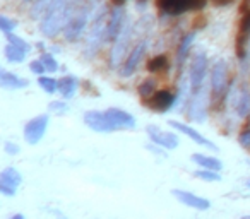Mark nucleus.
I'll return each instance as SVG.
<instances>
[{
	"mask_svg": "<svg viewBox=\"0 0 250 219\" xmlns=\"http://www.w3.org/2000/svg\"><path fill=\"white\" fill-rule=\"evenodd\" d=\"M236 113H238V117H247L249 115V110H250V93L247 89H243L242 93L238 94V98H236Z\"/></svg>",
	"mask_w": 250,
	"mask_h": 219,
	"instance_id": "nucleus-23",
	"label": "nucleus"
},
{
	"mask_svg": "<svg viewBox=\"0 0 250 219\" xmlns=\"http://www.w3.org/2000/svg\"><path fill=\"white\" fill-rule=\"evenodd\" d=\"M84 123L94 132H115V127L108 119L106 112H87L84 115Z\"/></svg>",
	"mask_w": 250,
	"mask_h": 219,
	"instance_id": "nucleus-10",
	"label": "nucleus"
},
{
	"mask_svg": "<svg viewBox=\"0 0 250 219\" xmlns=\"http://www.w3.org/2000/svg\"><path fill=\"white\" fill-rule=\"evenodd\" d=\"M38 82H40V87H42V89H45L46 93L52 94V93H55V91H57V80L52 79V77L40 76Z\"/></svg>",
	"mask_w": 250,
	"mask_h": 219,
	"instance_id": "nucleus-27",
	"label": "nucleus"
},
{
	"mask_svg": "<svg viewBox=\"0 0 250 219\" xmlns=\"http://www.w3.org/2000/svg\"><path fill=\"white\" fill-rule=\"evenodd\" d=\"M206 72H208V59H206L204 53H199L190 67V82H188L190 84V93L192 91H197L199 87H202Z\"/></svg>",
	"mask_w": 250,
	"mask_h": 219,
	"instance_id": "nucleus-11",
	"label": "nucleus"
},
{
	"mask_svg": "<svg viewBox=\"0 0 250 219\" xmlns=\"http://www.w3.org/2000/svg\"><path fill=\"white\" fill-rule=\"evenodd\" d=\"M7 40H9V43H11V45L18 46V48H22V50H26V52L29 50V45H28V43L22 41V40L19 38V36L12 35V33H7Z\"/></svg>",
	"mask_w": 250,
	"mask_h": 219,
	"instance_id": "nucleus-30",
	"label": "nucleus"
},
{
	"mask_svg": "<svg viewBox=\"0 0 250 219\" xmlns=\"http://www.w3.org/2000/svg\"><path fill=\"white\" fill-rule=\"evenodd\" d=\"M130 35H132V28H130L129 22H124L120 33L117 35L113 43V50H111V65L118 67L122 62V59L125 57V50H127V45H129Z\"/></svg>",
	"mask_w": 250,
	"mask_h": 219,
	"instance_id": "nucleus-5",
	"label": "nucleus"
},
{
	"mask_svg": "<svg viewBox=\"0 0 250 219\" xmlns=\"http://www.w3.org/2000/svg\"><path fill=\"white\" fill-rule=\"evenodd\" d=\"M249 36H250V11H247L243 14L242 21H240L238 31H236V40H235V50L238 59L245 57V46L247 41H249Z\"/></svg>",
	"mask_w": 250,
	"mask_h": 219,
	"instance_id": "nucleus-15",
	"label": "nucleus"
},
{
	"mask_svg": "<svg viewBox=\"0 0 250 219\" xmlns=\"http://www.w3.org/2000/svg\"><path fill=\"white\" fill-rule=\"evenodd\" d=\"M79 0H52L42 19V33L48 38L57 36L60 31H63L74 7Z\"/></svg>",
	"mask_w": 250,
	"mask_h": 219,
	"instance_id": "nucleus-1",
	"label": "nucleus"
},
{
	"mask_svg": "<svg viewBox=\"0 0 250 219\" xmlns=\"http://www.w3.org/2000/svg\"><path fill=\"white\" fill-rule=\"evenodd\" d=\"M5 57H7L9 62L19 63V62H22V60H24L26 50L18 48V46H14V45H11V43H9V45L5 46Z\"/></svg>",
	"mask_w": 250,
	"mask_h": 219,
	"instance_id": "nucleus-25",
	"label": "nucleus"
},
{
	"mask_svg": "<svg viewBox=\"0 0 250 219\" xmlns=\"http://www.w3.org/2000/svg\"><path fill=\"white\" fill-rule=\"evenodd\" d=\"M194 38H195L194 33H188L187 36H184V40H182L180 45H178V67L184 65L185 59H187L188 50H190L192 43H194Z\"/></svg>",
	"mask_w": 250,
	"mask_h": 219,
	"instance_id": "nucleus-24",
	"label": "nucleus"
},
{
	"mask_svg": "<svg viewBox=\"0 0 250 219\" xmlns=\"http://www.w3.org/2000/svg\"><path fill=\"white\" fill-rule=\"evenodd\" d=\"M106 115L113 123L115 130H132L136 127V119L130 113L124 112V110L110 108V110H106Z\"/></svg>",
	"mask_w": 250,
	"mask_h": 219,
	"instance_id": "nucleus-14",
	"label": "nucleus"
},
{
	"mask_svg": "<svg viewBox=\"0 0 250 219\" xmlns=\"http://www.w3.org/2000/svg\"><path fill=\"white\" fill-rule=\"evenodd\" d=\"M124 22H125L124 9H122V5H117L110 14V21H108V24H106L104 40H106V41H115V38H117V35L120 33Z\"/></svg>",
	"mask_w": 250,
	"mask_h": 219,
	"instance_id": "nucleus-16",
	"label": "nucleus"
},
{
	"mask_svg": "<svg viewBox=\"0 0 250 219\" xmlns=\"http://www.w3.org/2000/svg\"><path fill=\"white\" fill-rule=\"evenodd\" d=\"M175 103V96L171 91L163 89L158 91V93L151 94L147 98H143V104L147 106L149 110H154V112H168L171 108V104Z\"/></svg>",
	"mask_w": 250,
	"mask_h": 219,
	"instance_id": "nucleus-7",
	"label": "nucleus"
},
{
	"mask_svg": "<svg viewBox=\"0 0 250 219\" xmlns=\"http://www.w3.org/2000/svg\"><path fill=\"white\" fill-rule=\"evenodd\" d=\"M195 177L201 178V180H206V181H219V180H221V177H219V175L216 173L214 170H202V171H197V173H195Z\"/></svg>",
	"mask_w": 250,
	"mask_h": 219,
	"instance_id": "nucleus-28",
	"label": "nucleus"
},
{
	"mask_svg": "<svg viewBox=\"0 0 250 219\" xmlns=\"http://www.w3.org/2000/svg\"><path fill=\"white\" fill-rule=\"evenodd\" d=\"M77 87V79L74 76H65L60 80H57V91L62 94L63 98H72Z\"/></svg>",
	"mask_w": 250,
	"mask_h": 219,
	"instance_id": "nucleus-21",
	"label": "nucleus"
},
{
	"mask_svg": "<svg viewBox=\"0 0 250 219\" xmlns=\"http://www.w3.org/2000/svg\"><path fill=\"white\" fill-rule=\"evenodd\" d=\"M104 12H106V11H104V9H101L100 16L96 18V22H94L93 29H91L89 40H87V52H89V53L98 52L101 41H104V35H106V22H104L106 14H104Z\"/></svg>",
	"mask_w": 250,
	"mask_h": 219,
	"instance_id": "nucleus-9",
	"label": "nucleus"
},
{
	"mask_svg": "<svg viewBox=\"0 0 250 219\" xmlns=\"http://www.w3.org/2000/svg\"><path fill=\"white\" fill-rule=\"evenodd\" d=\"M14 28H16V26H14V22H12L11 19L0 14V31H4L5 35H7V33H12V29H14Z\"/></svg>",
	"mask_w": 250,
	"mask_h": 219,
	"instance_id": "nucleus-31",
	"label": "nucleus"
},
{
	"mask_svg": "<svg viewBox=\"0 0 250 219\" xmlns=\"http://www.w3.org/2000/svg\"><path fill=\"white\" fill-rule=\"evenodd\" d=\"M147 136L153 142L160 144L161 147H167V149H177L178 147V137L171 132H165L160 127L156 125H147L146 129Z\"/></svg>",
	"mask_w": 250,
	"mask_h": 219,
	"instance_id": "nucleus-12",
	"label": "nucleus"
},
{
	"mask_svg": "<svg viewBox=\"0 0 250 219\" xmlns=\"http://www.w3.org/2000/svg\"><path fill=\"white\" fill-rule=\"evenodd\" d=\"M111 4H113V5H122V4H124V0H111Z\"/></svg>",
	"mask_w": 250,
	"mask_h": 219,
	"instance_id": "nucleus-37",
	"label": "nucleus"
},
{
	"mask_svg": "<svg viewBox=\"0 0 250 219\" xmlns=\"http://www.w3.org/2000/svg\"><path fill=\"white\" fill-rule=\"evenodd\" d=\"M91 7L84 2H77V5L74 7L72 14H70L69 21H67L65 28H63V35H65L67 41H74L81 36V33L84 31L87 24V19H89Z\"/></svg>",
	"mask_w": 250,
	"mask_h": 219,
	"instance_id": "nucleus-2",
	"label": "nucleus"
},
{
	"mask_svg": "<svg viewBox=\"0 0 250 219\" xmlns=\"http://www.w3.org/2000/svg\"><path fill=\"white\" fill-rule=\"evenodd\" d=\"M144 53H146V41H141L139 45L132 50V53L127 57V60H125V63H124V69L120 70V76L122 77L132 76V74L136 72L137 67H139V62L144 57Z\"/></svg>",
	"mask_w": 250,
	"mask_h": 219,
	"instance_id": "nucleus-17",
	"label": "nucleus"
},
{
	"mask_svg": "<svg viewBox=\"0 0 250 219\" xmlns=\"http://www.w3.org/2000/svg\"><path fill=\"white\" fill-rule=\"evenodd\" d=\"M170 123L173 129H177L178 132H182V134H185V136H188L190 137L194 142H197V144H201V146H204V147H209V149H212V151H218V147H216V144H212L209 139H206V137H202L201 134L197 132V130H194V129H190L188 125H185V123H180V122H175V120H170Z\"/></svg>",
	"mask_w": 250,
	"mask_h": 219,
	"instance_id": "nucleus-19",
	"label": "nucleus"
},
{
	"mask_svg": "<svg viewBox=\"0 0 250 219\" xmlns=\"http://www.w3.org/2000/svg\"><path fill=\"white\" fill-rule=\"evenodd\" d=\"M22 178L21 173L14 168H7L0 173V194L4 195H14L16 188L21 185Z\"/></svg>",
	"mask_w": 250,
	"mask_h": 219,
	"instance_id": "nucleus-13",
	"label": "nucleus"
},
{
	"mask_svg": "<svg viewBox=\"0 0 250 219\" xmlns=\"http://www.w3.org/2000/svg\"><path fill=\"white\" fill-rule=\"evenodd\" d=\"M190 119L197 122H204L208 115V89L204 86L199 87L197 91L190 93Z\"/></svg>",
	"mask_w": 250,
	"mask_h": 219,
	"instance_id": "nucleus-4",
	"label": "nucleus"
},
{
	"mask_svg": "<svg viewBox=\"0 0 250 219\" xmlns=\"http://www.w3.org/2000/svg\"><path fill=\"white\" fill-rule=\"evenodd\" d=\"M226 84H228V65L225 60H218L212 67L211 74V87L214 98H219L221 93H225Z\"/></svg>",
	"mask_w": 250,
	"mask_h": 219,
	"instance_id": "nucleus-8",
	"label": "nucleus"
},
{
	"mask_svg": "<svg viewBox=\"0 0 250 219\" xmlns=\"http://www.w3.org/2000/svg\"><path fill=\"white\" fill-rule=\"evenodd\" d=\"M29 69H31L35 74H38V76H43V74H45V70H46L42 60H33V62L29 63Z\"/></svg>",
	"mask_w": 250,
	"mask_h": 219,
	"instance_id": "nucleus-33",
	"label": "nucleus"
},
{
	"mask_svg": "<svg viewBox=\"0 0 250 219\" xmlns=\"http://www.w3.org/2000/svg\"><path fill=\"white\" fill-rule=\"evenodd\" d=\"M147 70L149 72H160V70H163V69H167L168 67V59H167V55H158V57H153V59L147 62Z\"/></svg>",
	"mask_w": 250,
	"mask_h": 219,
	"instance_id": "nucleus-26",
	"label": "nucleus"
},
{
	"mask_svg": "<svg viewBox=\"0 0 250 219\" xmlns=\"http://www.w3.org/2000/svg\"><path fill=\"white\" fill-rule=\"evenodd\" d=\"M5 151H7L9 154H18L19 153V147L14 146V144H11V142H7V144H5Z\"/></svg>",
	"mask_w": 250,
	"mask_h": 219,
	"instance_id": "nucleus-36",
	"label": "nucleus"
},
{
	"mask_svg": "<svg viewBox=\"0 0 250 219\" xmlns=\"http://www.w3.org/2000/svg\"><path fill=\"white\" fill-rule=\"evenodd\" d=\"M171 194L182 202V204L188 205V207H194L197 211H208L211 207V202L208 199H202V197H197V195L190 194V192H185V190H173Z\"/></svg>",
	"mask_w": 250,
	"mask_h": 219,
	"instance_id": "nucleus-18",
	"label": "nucleus"
},
{
	"mask_svg": "<svg viewBox=\"0 0 250 219\" xmlns=\"http://www.w3.org/2000/svg\"><path fill=\"white\" fill-rule=\"evenodd\" d=\"M190 159L194 161L195 164H199V166H202L204 170H221L223 168V163L219 159H216V158H209V156H204V154H192Z\"/></svg>",
	"mask_w": 250,
	"mask_h": 219,
	"instance_id": "nucleus-22",
	"label": "nucleus"
},
{
	"mask_svg": "<svg viewBox=\"0 0 250 219\" xmlns=\"http://www.w3.org/2000/svg\"><path fill=\"white\" fill-rule=\"evenodd\" d=\"M40 60L43 62V65H45V69L48 70V72H55V70L59 69V63L55 62V59H53L50 53H43Z\"/></svg>",
	"mask_w": 250,
	"mask_h": 219,
	"instance_id": "nucleus-29",
	"label": "nucleus"
},
{
	"mask_svg": "<svg viewBox=\"0 0 250 219\" xmlns=\"http://www.w3.org/2000/svg\"><path fill=\"white\" fill-rule=\"evenodd\" d=\"M48 127V115H38L31 119L24 127V139L29 144H38L43 139Z\"/></svg>",
	"mask_w": 250,
	"mask_h": 219,
	"instance_id": "nucleus-6",
	"label": "nucleus"
},
{
	"mask_svg": "<svg viewBox=\"0 0 250 219\" xmlns=\"http://www.w3.org/2000/svg\"><path fill=\"white\" fill-rule=\"evenodd\" d=\"M238 140H240V144H242L243 147H247V149H250V129L243 130V132L240 134Z\"/></svg>",
	"mask_w": 250,
	"mask_h": 219,
	"instance_id": "nucleus-34",
	"label": "nucleus"
},
{
	"mask_svg": "<svg viewBox=\"0 0 250 219\" xmlns=\"http://www.w3.org/2000/svg\"><path fill=\"white\" fill-rule=\"evenodd\" d=\"M153 87H154V80H144V84L139 87V94L143 98H147L153 94Z\"/></svg>",
	"mask_w": 250,
	"mask_h": 219,
	"instance_id": "nucleus-32",
	"label": "nucleus"
},
{
	"mask_svg": "<svg viewBox=\"0 0 250 219\" xmlns=\"http://www.w3.org/2000/svg\"><path fill=\"white\" fill-rule=\"evenodd\" d=\"M26 86H28V80L26 79L16 76V74L7 72V70L0 67V87H5V89H22Z\"/></svg>",
	"mask_w": 250,
	"mask_h": 219,
	"instance_id": "nucleus-20",
	"label": "nucleus"
},
{
	"mask_svg": "<svg viewBox=\"0 0 250 219\" xmlns=\"http://www.w3.org/2000/svg\"><path fill=\"white\" fill-rule=\"evenodd\" d=\"M50 110H53V112H57V110H60V112H62V110H67V104L59 103V101H57V103H52V104H50Z\"/></svg>",
	"mask_w": 250,
	"mask_h": 219,
	"instance_id": "nucleus-35",
	"label": "nucleus"
},
{
	"mask_svg": "<svg viewBox=\"0 0 250 219\" xmlns=\"http://www.w3.org/2000/svg\"><path fill=\"white\" fill-rule=\"evenodd\" d=\"M208 0H156V5L163 14L180 16L187 11H199Z\"/></svg>",
	"mask_w": 250,
	"mask_h": 219,
	"instance_id": "nucleus-3",
	"label": "nucleus"
}]
</instances>
